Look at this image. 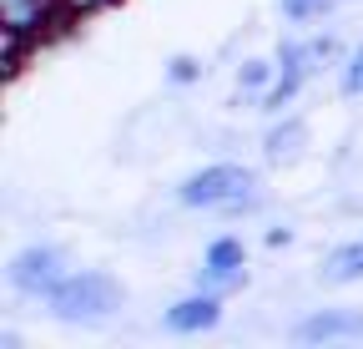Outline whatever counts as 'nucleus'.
<instances>
[{
	"label": "nucleus",
	"mask_w": 363,
	"mask_h": 349,
	"mask_svg": "<svg viewBox=\"0 0 363 349\" xmlns=\"http://www.w3.org/2000/svg\"><path fill=\"white\" fill-rule=\"evenodd\" d=\"M177 203L192 213H222V218H247L262 208V178L247 162H207L192 178H182Z\"/></svg>",
	"instance_id": "f257e3e1"
},
{
	"label": "nucleus",
	"mask_w": 363,
	"mask_h": 349,
	"mask_svg": "<svg viewBox=\"0 0 363 349\" xmlns=\"http://www.w3.org/2000/svg\"><path fill=\"white\" fill-rule=\"evenodd\" d=\"M126 309V284L106 269H76V274H61V284L45 294V314L56 324H86L96 329L106 319H116Z\"/></svg>",
	"instance_id": "f03ea898"
},
{
	"label": "nucleus",
	"mask_w": 363,
	"mask_h": 349,
	"mask_svg": "<svg viewBox=\"0 0 363 349\" xmlns=\"http://www.w3.org/2000/svg\"><path fill=\"white\" fill-rule=\"evenodd\" d=\"M61 274H66V258H61V248H56V243H26V248L11 258L6 284H11V294L45 304V294L61 284Z\"/></svg>",
	"instance_id": "7ed1b4c3"
},
{
	"label": "nucleus",
	"mask_w": 363,
	"mask_h": 349,
	"mask_svg": "<svg viewBox=\"0 0 363 349\" xmlns=\"http://www.w3.org/2000/svg\"><path fill=\"white\" fill-rule=\"evenodd\" d=\"M192 284L197 289H207V294H238V289H247V243L238 238V233H222V238H212L207 248H202V269L192 274Z\"/></svg>",
	"instance_id": "20e7f679"
},
{
	"label": "nucleus",
	"mask_w": 363,
	"mask_h": 349,
	"mask_svg": "<svg viewBox=\"0 0 363 349\" xmlns=\"http://www.w3.org/2000/svg\"><path fill=\"white\" fill-rule=\"evenodd\" d=\"M66 21V0H0V36L35 46V41Z\"/></svg>",
	"instance_id": "39448f33"
},
{
	"label": "nucleus",
	"mask_w": 363,
	"mask_h": 349,
	"mask_svg": "<svg viewBox=\"0 0 363 349\" xmlns=\"http://www.w3.org/2000/svg\"><path fill=\"white\" fill-rule=\"evenodd\" d=\"M217 324H222V294H207V289L177 299L172 309L162 314V329L177 334V339H187V334H212Z\"/></svg>",
	"instance_id": "423d86ee"
},
{
	"label": "nucleus",
	"mask_w": 363,
	"mask_h": 349,
	"mask_svg": "<svg viewBox=\"0 0 363 349\" xmlns=\"http://www.w3.org/2000/svg\"><path fill=\"white\" fill-rule=\"evenodd\" d=\"M298 344H333V339H363V309H313L293 324Z\"/></svg>",
	"instance_id": "0eeeda50"
},
{
	"label": "nucleus",
	"mask_w": 363,
	"mask_h": 349,
	"mask_svg": "<svg viewBox=\"0 0 363 349\" xmlns=\"http://www.w3.org/2000/svg\"><path fill=\"white\" fill-rule=\"evenodd\" d=\"M303 152H308V122H303V117H283V122H272V127H267L262 157H267L272 167H293Z\"/></svg>",
	"instance_id": "6e6552de"
},
{
	"label": "nucleus",
	"mask_w": 363,
	"mask_h": 349,
	"mask_svg": "<svg viewBox=\"0 0 363 349\" xmlns=\"http://www.w3.org/2000/svg\"><path fill=\"white\" fill-rule=\"evenodd\" d=\"M318 279H323L328 289L358 284V279H363V238H348V243L328 248V253H323V269H318Z\"/></svg>",
	"instance_id": "1a4fd4ad"
},
{
	"label": "nucleus",
	"mask_w": 363,
	"mask_h": 349,
	"mask_svg": "<svg viewBox=\"0 0 363 349\" xmlns=\"http://www.w3.org/2000/svg\"><path fill=\"white\" fill-rule=\"evenodd\" d=\"M272 81H278V61H242L238 66V92L242 97H262Z\"/></svg>",
	"instance_id": "9d476101"
},
{
	"label": "nucleus",
	"mask_w": 363,
	"mask_h": 349,
	"mask_svg": "<svg viewBox=\"0 0 363 349\" xmlns=\"http://www.w3.org/2000/svg\"><path fill=\"white\" fill-rule=\"evenodd\" d=\"M333 6H338V0H278L283 21H293V26H303V21H318V16H328Z\"/></svg>",
	"instance_id": "9b49d317"
},
{
	"label": "nucleus",
	"mask_w": 363,
	"mask_h": 349,
	"mask_svg": "<svg viewBox=\"0 0 363 349\" xmlns=\"http://www.w3.org/2000/svg\"><path fill=\"white\" fill-rule=\"evenodd\" d=\"M202 76H207V66H202L197 56H172V61H167V81H172V86H197Z\"/></svg>",
	"instance_id": "f8f14e48"
},
{
	"label": "nucleus",
	"mask_w": 363,
	"mask_h": 349,
	"mask_svg": "<svg viewBox=\"0 0 363 349\" xmlns=\"http://www.w3.org/2000/svg\"><path fill=\"white\" fill-rule=\"evenodd\" d=\"M338 92L343 97H363V46L343 61V76H338Z\"/></svg>",
	"instance_id": "ddd939ff"
},
{
	"label": "nucleus",
	"mask_w": 363,
	"mask_h": 349,
	"mask_svg": "<svg viewBox=\"0 0 363 349\" xmlns=\"http://www.w3.org/2000/svg\"><path fill=\"white\" fill-rule=\"evenodd\" d=\"M101 6H111V0H66V21H76V16H96Z\"/></svg>",
	"instance_id": "4468645a"
},
{
	"label": "nucleus",
	"mask_w": 363,
	"mask_h": 349,
	"mask_svg": "<svg viewBox=\"0 0 363 349\" xmlns=\"http://www.w3.org/2000/svg\"><path fill=\"white\" fill-rule=\"evenodd\" d=\"M288 243H293V228H288V223L267 228V248H288Z\"/></svg>",
	"instance_id": "2eb2a0df"
}]
</instances>
